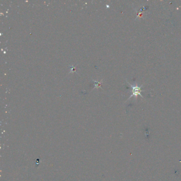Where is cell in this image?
Segmentation results:
<instances>
[{
    "mask_svg": "<svg viewBox=\"0 0 181 181\" xmlns=\"http://www.w3.org/2000/svg\"><path fill=\"white\" fill-rule=\"evenodd\" d=\"M131 87H132V90H133V95L132 96H137L138 95H140L142 97V95H141V92L142 91V90H141V87H138V86H132L131 85Z\"/></svg>",
    "mask_w": 181,
    "mask_h": 181,
    "instance_id": "obj_1",
    "label": "cell"
}]
</instances>
